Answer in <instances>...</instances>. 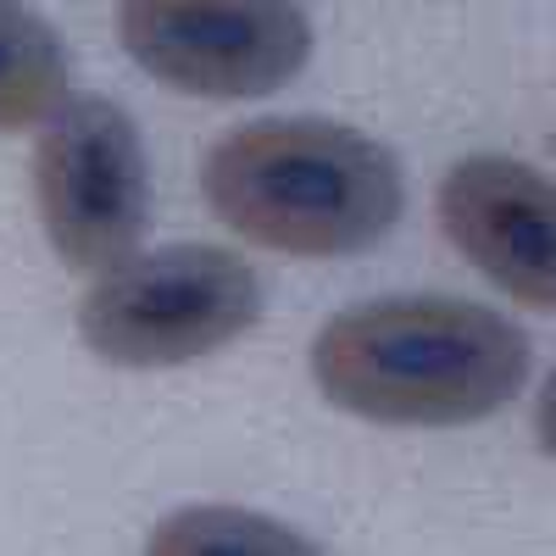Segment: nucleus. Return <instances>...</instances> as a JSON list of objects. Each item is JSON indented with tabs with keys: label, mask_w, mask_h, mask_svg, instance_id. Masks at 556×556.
Returning a JSON list of instances; mask_svg holds the SVG:
<instances>
[{
	"label": "nucleus",
	"mask_w": 556,
	"mask_h": 556,
	"mask_svg": "<svg viewBox=\"0 0 556 556\" xmlns=\"http://www.w3.org/2000/svg\"><path fill=\"white\" fill-rule=\"evenodd\" d=\"M262 317L256 267L206 240L134 251L78 301V340L112 367H184L235 345Z\"/></svg>",
	"instance_id": "nucleus-3"
},
{
	"label": "nucleus",
	"mask_w": 556,
	"mask_h": 556,
	"mask_svg": "<svg viewBox=\"0 0 556 556\" xmlns=\"http://www.w3.org/2000/svg\"><path fill=\"white\" fill-rule=\"evenodd\" d=\"M146 556H323V551L267 513H245V506H178V513H167L151 529Z\"/></svg>",
	"instance_id": "nucleus-8"
},
{
	"label": "nucleus",
	"mask_w": 556,
	"mask_h": 556,
	"mask_svg": "<svg viewBox=\"0 0 556 556\" xmlns=\"http://www.w3.org/2000/svg\"><path fill=\"white\" fill-rule=\"evenodd\" d=\"M34 206L67 273L101 278L151 228V162L134 117L106 96H67L34 139Z\"/></svg>",
	"instance_id": "nucleus-4"
},
{
	"label": "nucleus",
	"mask_w": 556,
	"mask_h": 556,
	"mask_svg": "<svg viewBox=\"0 0 556 556\" xmlns=\"http://www.w3.org/2000/svg\"><path fill=\"white\" fill-rule=\"evenodd\" d=\"M534 434H540V451L556 462V367H551V379L540 390V406H534Z\"/></svg>",
	"instance_id": "nucleus-9"
},
{
	"label": "nucleus",
	"mask_w": 556,
	"mask_h": 556,
	"mask_svg": "<svg viewBox=\"0 0 556 556\" xmlns=\"http://www.w3.org/2000/svg\"><path fill=\"white\" fill-rule=\"evenodd\" d=\"M312 379L367 424L462 429L523 390L529 334L462 295H379L317 329Z\"/></svg>",
	"instance_id": "nucleus-1"
},
{
	"label": "nucleus",
	"mask_w": 556,
	"mask_h": 556,
	"mask_svg": "<svg viewBox=\"0 0 556 556\" xmlns=\"http://www.w3.org/2000/svg\"><path fill=\"white\" fill-rule=\"evenodd\" d=\"M67 96V51L56 28L23 0H0V134L39 128Z\"/></svg>",
	"instance_id": "nucleus-7"
},
{
	"label": "nucleus",
	"mask_w": 556,
	"mask_h": 556,
	"mask_svg": "<svg viewBox=\"0 0 556 556\" xmlns=\"http://www.w3.org/2000/svg\"><path fill=\"white\" fill-rule=\"evenodd\" d=\"M201 195L240 240L334 262L374 251L401 223V162L374 134L334 117H256L212 139Z\"/></svg>",
	"instance_id": "nucleus-2"
},
{
	"label": "nucleus",
	"mask_w": 556,
	"mask_h": 556,
	"mask_svg": "<svg viewBox=\"0 0 556 556\" xmlns=\"http://www.w3.org/2000/svg\"><path fill=\"white\" fill-rule=\"evenodd\" d=\"M117 45L178 96L256 101L312 62V17L301 0H123Z\"/></svg>",
	"instance_id": "nucleus-5"
},
{
	"label": "nucleus",
	"mask_w": 556,
	"mask_h": 556,
	"mask_svg": "<svg viewBox=\"0 0 556 556\" xmlns=\"http://www.w3.org/2000/svg\"><path fill=\"white\" fill-rule=\"evenodd\" d=\"M440 228L501 295L556 312V184L518 156H462L440 178Z\"/></svg>",
	"instance_id": "nucleus-6"
}]
</instances>
